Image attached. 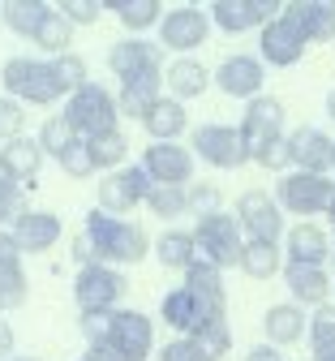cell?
Returning a JSON list of instances; mask_svg holds the SVG:
<instances>
[{
	"label": "cell",
	"mask_w": 335,
	"mask_h": 361,
	"mask_svg": "<svg viewBox=\"0 0 335 361\" xmlns=\"http://www.w3.org/2000/svg\"><path fill=\"white\" fill-rule=\"evenodd\" d=\"M82 241L90 245V258L104 262V267H133L151 254V237L142 224L133 219H116V215H104L99 207L86 211L82 219Z\"/></svg>",
	"instance_id": "cell-1"
},
{
	"label": "cell",
	"mask_w": 335,
	"mask_h": 361,
	"mask_svg": "<svg viewBox=\"0 0 335 361\" xmlns=\"http://www.w3.org/2000/svg\"><path fill=\"white\" fill-rule=\"evenodd\" d=\"M0 82H5V95L13 104H35V108H52L65 99V86L56 78L52 61H39V56H9L0 65Z\"/></svg>",
	"instance_id": "cell-2"
},
{
	"label": "cell",
	"mask_w": 335,
	"mask_h": 361,
	"mask_svg": "<svg viewBox=\"0 0 335 361\" xmlns=\"http://www.w3.org/2000/svg\"><path fill=\"white\" fill-rule=\"evenodd\" d=\"M65 121H69V129L78 133L82 142H90V138H104V133H112V129H121L116 121H121V112H116V95L108 86H99V82H82L73 95L65 99V112H61Z\"/></svg>",
	"instance_id": "cell-3"
},
{
	"label": "cell",
	"mask_w": 335,
	"mask_h": 361,
	"mask_svg": "<svg viewBox=\"0 0 335 361\" xmlns=\"http://www.w3.org/2000/svg\"><path fill=\"white\" fill-rule=\"evenodd\" d=\"M194 245H198V258H202V262H211L215 271H224V267H236V262H241L245 233H241V224H236V215L215 211V215H202V219H198Z\"/></svg>",
	"instance_id": "cell-4"
},
{
	"label": "cell",
	"mask_w": 335,
	"mask_h": 361,
	"mask_svg": "<svg viewBox=\"0 0 335 361\" xmlns=\"http://www.w3.org/2000/svg\"><path fill=\"white\" fill-rule=\"evenodd\" d=\"M189 151H194V159H202V164H211L219 172H236V168L250 164L241 129H236V125H219V121L198 125L194 138H189Z\"/></svg>",
	"instance_id": "cell-5"
},
{
	"label": "cell",
	"mask_w": 335,
	"mask_h": 361,
	"mask_svg": "<svg viewBox=\"0 0 335 361\" xmlns=\"http://www.w3.org/2000/svg\"><path fill=\"white\" fill-rule=\"evenodd\" d=\"M331 194H335V180L314 172H284L275 180V202L288 215H327Z\"/></svg>",
	"instance_id": "cell-6"
},
{
	"label": "cell",
	"mask_w": 335,
	"mask_h": 361,
	"mask_svg": "<svg viewBox=\"0 0 335 361\" xmlns=\"http://www.w3.org/2000/svg\"><path fill=\"white\" fill-rule=\"evenodd\" d=\"M125 271L121 267H104V262H86L78 267V280H73V297L82 305V314H99V310H121L125 297Z\"/></svg>",
	"instance_id": "cell-7"
},
{
	"label": "cell",
	"mask_w": 335,
	"mask_h": 361,
	"mask_svg": "<svg viewBox=\"0 0 335 361\" xmlns=\"http://www.w3.org/2000/svg\"><path fill=\"white\" fill-rule=\"evenodd\" d=\"M151 194V176L142 172V164H129V168H116V172H104V180L95 185V198H99V211L104 215H129L133 207H142Z\"/></svg>",
	"instance_id": "cell-8"
},
{
	"label": "cell",
	"mask_w": 335,
	"mask_h": 361,
	"mask_svg": "<svg viewBox=\"0 0 335 361\" xmlns=\"http://www.w3.org/2000/svg\"><path fill=\"white\" fill-rule=\"evenodd\" d=\"M211 39V18L207 9L198 5H181V9H168L159 18V48L164 52H176V56H189L194 48H202V43Z\"/></svg>",
	"instance_id": "cell-9"
},
{
	"label": "cell",
	"mask_w": 335,
	"mask_h": 361,
	"mask_svg": "<svg viewBox=\"0 0 335 361\" xmlns=\"http://www.w3.org/2000/svg\"><path fill=\"white\" fill-rule=\"evenodd\" d=\"M236 224H241L245 241L279 245V237H284V211H279L275 194H267V190H245L236 198Z\"/></svg>",
	"instance_id": "cell-10"
},
{
	"label": "cell",
	"mask_w": 335,
	"mask_h": 361,
	"mask_svg": "<svg viewBox=\"0 0 335 361\" xmlns=\"http://www.w3.org/2000/svg\"><path fill=\"white\" fill-rule=\"evenodd\" d=\"M211 82L224 90L228 99H258L262 86H267V65L250 52H232L228 61H219V69L211 73Z\"/></svg>",
	"instance_id": "cell-11"
},
{
	"label": "cell",
	"mask_w": 335,
	"mask_h": 361,
	"mask_svg": "<svg viewBox=\"0 0 335 361\" xmlns=\"http://www.w3.org/2000/svg\"><path fill=\"white\" fill-rule=\"evenodd\" d=\"M194 151L181 142H151L147 155H142V172L151 176V185H189L194 180Z\"/></svg>",
	"instance_id": "cell-12"
},
{
	"label": "cell",
	"mask_w": 335,
	"mask_h": 361,
	"mask_svg": "<svg viewBox=\"0 0 335 361\" xmlns=\"http://www.w3.org/2000/svg\"><path fill=\"white\" fill-rule=\"evenodd\" d=\"M104 344H112L125 361H147L155 353V323L142 310H116L112 314V331H108Z\"/></svg>",
	"instance_id": "cell-13"
},
{
	"label": "cell",
	"mask_w": 335,
	"mask_h": 361,
	"mask_svg": "<svg viewBox=\"0 0 335 361\" xmlns=\"http://www.w3.org/2000/svg\"><path fill=\"white\" fill-rule=\"evenodd\" d=\"M207 18L224 35H245V30H262L271 18H279V5L275 0H215Z\"/></svg>",
	"instance_id": "cell-14"
},
{
	"label": "cell",
	"mask_w": 335,
	"mask_h": 361,
	"mask_svg": "<svg viewBox=\"0 0 335 361\" xmlns=\"http://www.w3.org/2000/svg\"><path fill=\"white\" fill-rule=\"evenodd\" d=\"M288 164H293V172L327 176V172H335V142L327 138L322 129L301 125V129L288 133Z\"/></svg>",
	"instance_id": "cell-15"
},
{
	"label": "cell",
	"mask_w": 335,
	"mask_h": 361,
	"mask_svg": "<svg viewBox=\"0 0 335 361\" xmlns=\"http://www.w3.org/2000/svg\"><path fill=\"white\" fill-rule=\"evenodd\" d=\"M108 69L125 82V78H138V73H164V48L155 39H133L125 35L121 43H112L108 48Z\"/></svg>",
	"instance_id": "cell-16"
},
{
	"label": "cell",
	"mask_w": 335,
	"mask_h": 361,
	"mask_svg": "<svg viewBox=\"0 0 335 361\" xmlns=\"http://www.w3.org/2000/svg\"><path fill=\"white\" fill-rule=\"evenodd\" d=\"M241 138H245V151L254 155V151H262L267 142H275V138H284V104L275 99V95H258V99H250L245 104V116H241Z\"/></svg>",
	"instance_id": "cell-17"
},
{
	"label": "cell",
	"mask_w": 335,
	"mask_h": 361,
	"mask_svg": "<svg viewBox=\"0 0 335 361\" xmlns=\"http://www.w3.org/2000/svg\"><path fill=\"white\" fill-rule=\"evenodd\" d=\"M279 18L305 43H331L335 39V5L331 0H288V5H279Z\"/></svg>",
	"instance_id": "cell-18"
},
{
	"label": "cell",
	"mask_w": 335,
	"mask_h": 361,
	"mask_svg": "<svg viewBox=\"0 0 335 361\" xmlns=\"http://www.w3.org/2000/svg\"><path fill=\"white\" fill-rule=\"evenodd\" d=\"M310 43L284 22V18H271L262 30H258V61L262 65H275V69H293L301 56H305Z\"/></svg>",
	"instance_id": "cell-19"
},
{
	"label": "cell",
	"mask_w": 335,
	"mask_h": 361,
	"mask_svg": "<svg viewBox=\"0 0 335 361\" xmlns=\"http://www.w3.org/2000/svg\"><path fill=\"white\" fill-rule=\"evenodd\" d=\"M61 233H65V224H61L56 211H26V215L13 219V228H9L18 254H47L61 241Z\"/></svg>",
	"instance_id": "cell-20"
},
{
	"label": "cell",
	"mask_w": 335,
	"mask_h": 361,
	"mask_svg": "<svg viewBox=\"0 0 335 361\" xmlns=\"http://www.w3.org/2000/svg\"><path fill=\"white\" fill-rule=\"evenodd\" d=\"M284 284H288V293H293V305H301V310L327 305L331 288H335L327 267H297V262H284Z\"/></svg>",
	"instance_id": "cell-21"
},
{
	"label": "cell",
	"mask_w": 335,
	"mask_h": 361,
	"mask_svg": "<svg viewBox=\"0 0 335 361\" xmlns=\"http://www.w3.org/2000/svg\"><path fill=\"white\" fill-rule=\"evenodd\" d=\"M185 288L194 293V301L202 305V314H207V323H215V319H228V293H224V271H215L211 262H194L185 271Z\"/></svg>",
	"instance_id": "cell-22"
},
{
	"label": "cell",
	"mask_w": 335,
	"mask_h": 361,
	"mask_svg": "<svg viewBox=\"0 0 335 361\" xmlns=\"http://www.w3.org/2000/svg\"><path fill=\"white\" fill-rule=\"evenodd\" d=\"M284 254H288V262H297V267H327L331 262V237L318 228V224L301 219V224H293V228L284 233Z\"/></svg>",
	"instance_id": "cell-23"
},
{
	"label": "cell",
	"mask_w": 335,
	"mask_h": 361,
	"mask_svg": "<svg viewBox=\"0 0 335 361\" xmlns=\"http://www.w3.org/2000/svg\"><path fill=\"white\" fill-rule=\"evenodd\" d=\"M164 99V73H138L121 82V95H116V112L129 121H147V112Z\"/></svg>",
	"instance_id": "cell-24"
},
{
	"label": "cell",
	"mask_w": 335,
	"mask_h": 361,
	"mask_svg": "<svg viewBox=\"0 0 335 361\" xmlns=\"http://www.w3.org/2000/svg\"><path fill=\"white\" fill-rule=\"evenodd\" d=\"M164 86H168V99L185 104V99H198L202 90L211 86V69L194 56H176L168 69H164Z\"/></svg>",
	"instance_id": "cell-25"
},
{
	"label": "cell",
	"mask_w": 335,
	"mask_h": 361,
	"mask_svg": "<svg viewBox=\"0 0 335 361\" xmlns=\"http://www.w3.org/2000/svg\"><path fill=\"white\" fill-rule=\"evenodd\" d=\"M305 327H310L305 310H301V305H293V301H279V305H271V310L262 314L267 344H275V348H288V344H297V340L305 336Z\"/></svg>",
	"instance_id": "cell-26"
},
{
	"label": "cell",
	"mask_w": 335,
	"mask_h": 361,
	"mask_svg": "<svg viewBox=\"0 0 335 361\" xmlns=\"http://www.w3.org/2000/svg\"><path fill=\"white\" fill-rule=\"evenodd\" d=\"M159 314H164V323H168L176 336H194V331L207 323L202 305L194 301V293H189L185 284H181V288H172V293H164V305H159Z\"/></svg>",
	"instance_id": "cell-27"
},
{
	"label": "cell",
	"mask_w": 335,
	"mask_h": 361,
	"mask_svg": "<svg viewBox=\"0 0 335 361\" xmlns=\"http://www.w3.org/2000/svg\"><path fill=\"white\" fill-rule=\"evenodd\" d=\"M142 129L151 133V142H176L181 133L189 129V112H185V104H176V99H168V95H164V99L147 112Z\"/></svg>",
	"instance_id": "cell-28"
},
{
	"label": "cell",
	"mask_w": 335,
	"mask_h": 361,
	"mask_svg": "<svg viewBox=\"0 0 335 361\" xmlns=\"http://www.w3.org/2000/svg\"><path fill=\"white\" fill-rule=\"evenodd\" d=\"M151 250H155V258H159L168 271H181V276L198 262V245H194V233H189V228H168Z\"/></svg>",
	"instance_id": "cell-29"
},
{
	"label": "cell",
	"mask_w": 335,
	"mask_h": 361,
	"mask_svg": "<svg viewBox=\"0 0 335 361\" xmlns=\"http://www.w3.org/2000/svg\"><path fill=\"white\" fill-rule=\"evenodd\" d=\"M104 9H112L116 22H121L133 39H142V30L159 26V18H164V5H159V0H104Z\"/></svg>",
	"instance_id": "cell-30"
},
{
	"label": "cell",
	"mask_w": 335,
	"mask_h": 361,
	"mask_svg": "<svg viewBox=\"0 0 335 361\" xmlns=\"http://www.w3.org/2000/svg\"><path fill=\"white\" fill-rule=\"evenodd\" d=\"M30 43H35L39 52H47V61H52V56H65V52H73V48H69V43H73V26H69L65 13L52 5V9H47V18L39 22V30L30 35Z\"/></svg>",
	"instance_id": "cell-31"
},
{
	"label": "cell",
	"mask_w": 335,
	"mask_h": 361,
	"mask_svg": "<svg viewBox=\"0 0 335 361\" xmlns=\"http://www.w3.org/2000/svg\"><path fill=\"white\" fill-rule=\"evenodd\" d=\"M30 297V280H26V267L22 254H0V310H18Z\"/></svg>",
	"instance_id": "cell-32"
},
{
	"label": "cell",
	"mask_w": 335,
	"mask_h": 361,
	"mask_svg": "<svg viewBox=\"0 0 335 361\" xmlns=\"http://www.w3.org/2000/svg\"><path fill=\"white\" fill-rule=\"evenodd\" d=\"M236 267H241L250 280H271V276L284 271V250L271 245V241H245L241 262H236Z\"/></svg>",
	"instance_id": "cell-33"
},
{
	"label": "cell",
	"mask_w": 335,
	"mask_h": 361,
	"mask_svg": "<svg viewBox=\"0 0 335 361\" xmlns=\"http://www.w3.org/2000/svg\"><path fill=\"white\" fill-rule=\"evenodd\" d=\"M0 159L9 164V172L18 176V185H30V180L39 176V168H43V151H39L35 138H13V142H5Z\"/></svg>",
	"instance_id": "cell-34"
},
{
	"label": "cell",
	"mask_w": 335,
	"mask_h": 361,
	"mask_svg": "<svg viewBox=\"0 0 335 361\" xmlns=\"http://www.w3.org/2000/svg\"><path fill=\"white\" fill-rule=\"evenodd\" d=\"M86 155H90V168L95 172H116L129 159V138H125L121 129H112V133H104V138H90L86 142Z\"/></svg>",
	"instance_id": "cell-35"
},
{
	"label": "cell",
	"mask_w": 335,
	"mask_h": 361,
	"mask_svg": "<svg viewBox=\"0 0 335 361\" xmlns=\"http://www.w3.org/2000/svg\"><path fill=\"white\" fill-rule=\"evenodd\" d=\"M47 9L52 5H43V0H5V5H0V22H5L13 35L30 39L39 30V22L47 18Z\"/></svg>",
	"instance_id": "cell-36"
},
{
	"label": "cell",
	"mask_w": 335,
	"mask_h": 361,
	"mask_svg": "<svg viewBox=\"0 0 335 361\" xmlns=\"http://www.w3.org/2000/svg\"><path fill=\"white\" fill-rule=\"evenodd\" d=\"M35 142H39L43 159H61V155L78 142V133H73V129H69V121L56 112V116H47V121L39 125V138H35Z\"/></svg>",
	"instance_id": "cell-37"
},
{
	"label": "cell",
	"mask_w": 335,
	"mask_h": 361,
	"mask_svg": "<svg viewBox=\"0 0 335 361\" xmlns=\"http://www.w3.org/2000/svg\"><path fill=\"white\" fill-rule=\"evenodd\" d=\"M147 207H151V215H159V219H181V215H189V185H185V190H181V185H151Z\"/></svg>",
	"instance_id": "cell-38"
},
{
	"label": "cell",
	"mask_w": 335,
	"mask_h": 361,
	"mask_svg": "<svg viewBox=\"0 0 335 361\" xmlns=\"http://www.w3.org/2000/svg\"><path fill=\"white\" fill-rule=\"evenodd\" d=\"M18 215H26V194L18 185V176L9 172V164L0 159V228H13Z\"/></svg>",
	"instance_id": "cell-39"
},
{
	"label": "cell",
	"mask_w": 335,
	"mask_h": 361,
	"mask_svg": "<svg viewBox=\"0 0 335 361\" xmlns=\"http://www.w3.org/2000/svg\"><path fill=\"white\" fill-rule=\"evenodd\" d=\"M198 344L202 361H224V353L232 348V331H228V319H215V323H202L194 336H189Z\"/></svg>",
	"instance_id": "cell-40"
},
{
	"label": "cell",
	"mask_w": 335,
	"mask_h": 361,
	"mask_svg": "<svg viewBox=\"0 0 335 361\" xmlns=\"http://www.w3.org/2000/svg\"><path fill=\"white\" fill-rule=\"evenodd\" d=\"M305 336H310V348H327V344H335V305H331V301L318 305V310L310 314Z\"/></svg>",
	"instance_id": "cell-41"
},
{
	"label": "cell",
	"mask_w": 335,
	"mask_h": 361,
	"mask_svg": "<svg viewBox=\"0 0 335 361\" xmlns=\"http://www.w3.org/2000/svg\"><path fill=\"white\" fill-rule=\"evenodd\" d=\"M52 65H56V78H61V86H65V99L73 95V90H78L82 82H90V78H86V61H82L78 52H65V56H52Z\"/></svg>",
	"instance_id": "cell-42"
},
{
	"label": "cell",
	"mask_w": 335,
	"mask_h": 361,
	"mask_svg": "<svg viewBox=\"0 0 335 361\" xmlns=\"http://www.w3.org/2000/svg\"><path fill=\"white\" fill-rule=\"evenodd\" d=\"M56 9L65 13L69 26H95L104 18V0H61Z\"/></svg>",
	"instance_id": "cell-43"
},
{
	"label": "cell",
	"mask_w": 335,
	"mask_h": 361,
	"mask_svg": "<svg viewBox=\"0 0 335 361\" xmlns=\"http://www.w3.org/2000/svg\"><path fill=\"white\" fill-rule=\"evenodd\" d=\"M250 164L271 168V172H293V164H288V133H284V138H275V142H267L262 151H254Z\"/></svg>",
	"instance_id": "cell-44"
},
{
	"label": "cell",
	"mask_w": 335,
	"mask_h": 361,
	"mask_svg": "<svg viewBox=\"0 0 335 361\" xmlns=\"http://www.w3.org/2000/svg\"><path fill=\"white\" fill-rule=\"evenodd\" d=\"M22 125H26V112H22V104H13L9 95H0V142H13V138H22Z\"/></svg>",
	"instance_id": "cell-45"
},
{
	"label": "cell",
	"mask_w": 335,
	"mask_h": 361,
	"mask_svg": "<svg viewBox=\"0 0 335 361\" xmlns=\"http://www.w3.org/2000/svg\"><path fill=\"white\" fill-rule=\"evenodd\" d=\"M189 211H198V219L202 215H215V211H224V194H219V185H189Z\"/></svg>",
	"instance_id": "cell-46"
},
{
	"label": "cell",
	"mask_w": 335,
	"mask_h": 361,
	"mask_svg": "<svg viewBox=\"0 0 335 361\" xmlns=\"http://www.w3.org/2000/svg\"><path fill=\"white\" fill-rule=\"evenodd\" d=\"M112 314H116V310H99V314H82V319H78V327H82L86 344H104V340H108V331H112Z\"/></svg>",
	"instance_id": "cell-47"
},
{
	"label": "cell",
	"mask_w": 335,
	"mask_h": 361,
	"mask_svg": "<svg viewBox=\"0 0 335 361\" xmlns=\"http://www.w3.org/2000/svg\"><path fill=\"white\" fill-rule=\"evenodd\" d=\"M56 164H61V168H65L73 180H86V176H95V168H90V155H86V142H82V138H78V142H73V147H69V151H65Z\"/></svg>",
	"instance_id": "cell-48"
},
{
	"label": "cell",
	"mask_w": 335,
	"mask_h": 361,
	"mask_svg": "<svg viewBox=\"0 0 335 361\" xmlns=\"http://www.w3.org/2000/svg\"><path fill=\"white\" fill-rule=\"evenodd\" d=\"M155 361H202V353H198V344L189 340V336H176V340H168L155 353Z\"/></svg>",
	"instance_id": "cell-49"
},
{
	"label": "cell",
	"mask_w": 335,
	"mask_h": 361,
	"mask_svg": "<svg viewBox=\"0 0 335 361\" xmlns=\"http://www.w3.org/2000/svg\"><path fill=\"white\" fill-rule=\"evenodd\" d=\"M13 353H18V336H13L9 319H0V361H13Z\"/></svg>",
	"instance_id": "cell-50"
},
{
	"label": "cell",
	"mask_w": 335,
	"mask_h": 361,
	"mask_svg": "<svg viewBox=\"0 0 335 361\" xmlns=\"http://www.w3.org/2000/svg\"><path fill=\"white\" fill-rule=\"evenodd\" d=\"M82 361H125L112 344H86V353H82Z\"/></svg>",
	"instance_id": "cell-51"
},
{
	"label": "cell",
	"mask_w": 335,
	"mask_h": 361,
	"mask_svg": "<svg viewBox=\"0 0 335 361\" xmlns=\"http://www.w3.org/2000/svg\"><path fill=\"white\" fill-rule=\"evenodd\" d=\"M245 361H284V353H279L275 344H254V348L245 353Z\"/></svg>",
	"instance_id": "cell-52"
},
{
	"label": "cell",
	"mask_w": 335,
	"mask_h": 361,
	"mask_svg": "<svg viewBox=\"0 0 335 361\" xmlns=\"http://www.w3.org/2000/svg\"><path fill=\"white\" fill-rule=\"evenodd\" d=\"M73 258H78V267H86V262H95V258H90V245H86L82 237L73 241Z\"/></svg>",
	"instance_id": "cell-53"
},
{
	"label": "cell",
	"mask_w": 335,
	"mask_h": 361,
	"mask_svg": "<svg viewBox=\"0 0 335 361\" xmlns=\"http://www.w3.org/2000/svg\"><path fill=\"white\" fill-rule=\"evenodd\" d=\"M314 361H335V344H327V348H314Z\"/></svg>",
	"instance_id": "cell-54"
},
{
	"label": "cell",
	"mask_w": 335,
	"mask_h": 361,
	"mask_svg": "<svg viewBox=\"0 0 335 361\" xmlns=\"http://www.w3.org/2000/svg\"><path fill=\"white\" fill-rule=\"evenodd\" d=\"M327 116L335 121V86H331V95H327Z\"/></svg>",
	"instance_id": "cell-55"
},
{
	"label": "cell",
	"mask_w": 335,
	"mask_h": 361,
	"mask_svg": "<svg viewBox=\"0 0 335 361\" xmlns=\"http://www.w3.org/2000/svg\"><path fill=\"white\" fill-rule=\"evenodd\" d=\"M327 219H331V228H335V194H331V202H327Z\"/></svg>",
	"instance_id": "cell-56"
},
{
	"label": "cell",
	"mask_w": 335,
	"mask_h": 361,
	"mask_svg": "<svg viewBox=\"0 0 335 361\" xmlns=\"http://www.w3.org/2000/svg\"><path fill=\"white\" fill-rule=\"evenodd\" d=\"M13 361H39V357H13Z\"/></svg>",
	"instance_id": "cell-57"
},
{
	"label": "cell",
	"mask_w": 335,
	"mask_h": 361,
	"mask_svg": "<svg viewBox=\"0 0 335 361\" xmlns=\"http://www.w3.org/2000/svg\"><path fill=\"white\" fill-rule=\"evenodd\" d=\"M331 262H335V241H331Z\"/></svg>",
	"instance_id": "cell-58"
}]
</instances>
